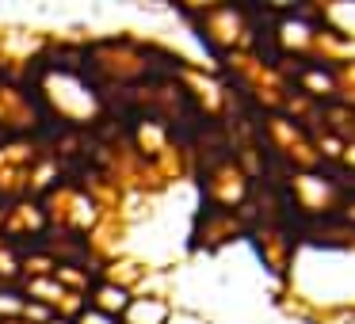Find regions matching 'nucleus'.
Segmentation results:
<instances>
[]
</instances>
